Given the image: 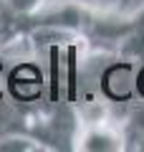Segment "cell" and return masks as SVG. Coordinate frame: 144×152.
<instances>
[{
	"label": "cell",
	"mask_w": 144,
	"mask_h": 152,
	"mask_svg": "<svg viewBox=\"0 0 144 152\" xmlns=\"http://www.w3.org/2000/svg\"><path fill=\"white\" fill-rule=\"evenodd\" d=\"M137 99H144V64L137 69Z\"/></svg>",
	"instance_id": "6da1fadb"
}]
</instances>
